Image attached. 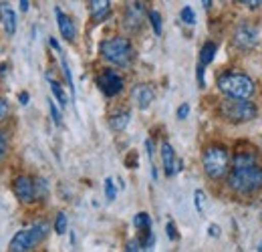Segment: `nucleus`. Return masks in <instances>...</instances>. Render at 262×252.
Here are the masks:
<instances>
[{
  "label": "nucleus",
  "mask_w": 262,
  "mask_h": 252,
  "mask_svg": "<svg viewBox=\"0 0 262 252\" xmlns=\"http://www.w3.org/2000/svg\"><path fill=\"white\" fill-rule=\"evenodd\" d=\"M228 184L238 194L258 192L262 190V167L256 165V161H234Z\"/></svg>",
  "instance_id": "f257e3e1"
},
{
  "label": "nucleus",
  "mask_w": 262,
  "mask_h": 252,
  "mask_svg": "<svg viewBox=\"0 0 262 252\" xmlns=\"http://www.w3.org/2000/svg\"><path fill=\"white\" fill-rule=\"evenodd\" d=\"M218 89L226 97L236 99H252L256 93L254 81L244 73H224L218 77Z\"/></svg>",
  "instance_id": "f03ea898"
},
{
  "label": "nucleus",
  "mask_w": 262,
  "mask_h": 252,
  "mask_svg": "<svg viewBox=\"0 0 262 252\" xmlns=\"http://www.w3.org/2000/svg\"><path fill=\"white\" fill-rule=\"evenodd\" d=\"M101 57L105 61H109L111 65H117V67H127L131 65L135 53H133V47L127 38L123 36H113V38H107L101 43Z\"/></svg>",
  "instance_id": "7ed1b4c3"
},
{
  "label": "nucleus",
  "mask_w": 262,
  "mask_h": 252,
  "mask_svg": "<svg viewBox=\"0 0 262 252\" xmlns=\"http://www.w3.org/2000/svg\"><path fill=\"white\" fill-rule=\"evenodd\" d=\"M204 172L212 180H222L230 170V154L224 145H210L204 150Z\"/></svg>",
  "instance_id": "20e7f679"
},
{
  "label": "nucleus",
  "mask_w": 262,
  "mask_h": 252,
  "mask_svg": "<svg viewBox=\"0 0 262 252\" xmlns=\"http://www.w3.org/2000/svg\"><path fill=\"white\" fill-rule=\"evenodd\" d=\"M220 113L232 123H246L256 117V107L248 99H236L228 97L220 103Z\"/></svg>",
  "instance_id": "39448f33"
},
{
  "label": "nucleus",
  "mask_w": 262,
  "mask_h": 252,
  "mask_svg": "<svg viewBox=\"0 0 262 252\" xmlns=\"http://www.w3.org/2000/svg\"><path fill=\"white\" fill-rule=\"evenodd\" d=\"M47 232H49V224H47V222H38V224H34V226L27 228V230H20V232H16V236L10 240L8 250H12V252L33 250L34 246L47 236Z\"/></svg>",
  "instance_id": "423d86ee"
},
{
  "label": "nucleus",
  "mask_w": 262,
  "mask_h": 252,
  "mask_svg": "<svg viewBox=\"0 0 262 252\" xmlns=\"http://www.w3.org/2000/svg\"><path fill=\"white\" fill-rule=\"evenodd\" d=\"M258 43V32L252 25L248 23H242L236 31H234V47L242 49V51H250L254 49Z\"/></svg>",
  "instance_id": "0eeeda50"
},
{
  "label": "nucleus",
  "mask_w": 262,
  "mask_h": 252,
  "mask_svg": "<svg viewBox=\"0 0 262 252\" xmlns=\"http://www.w3.org/2000/svg\"><path fill=\"white\" fill-rule=\"evenodd\" d=\"M97 85H99V89L107 95V97H113V95L121 93V89H123V79H121L115 71H109V69H107V71H103V73L99 75Z\"/></svg>",
  "instance_id": "6e6552de"
},
{
  "label": "nucleus",
  "mask_w": 262,
  "mask_h": 252,
  "mask_svg": "<svg viewBox=\"0 0 262 252\" xmlns=\"http://www.w3.org/2000/svg\"><path fill=\"white\" fill-rule=\"evenodd\" d=\"M143 14H145V8H143V2L141 0H129L127 2V8H125V27L129 31H137L143 23Z\"/></svg>",
  "instance_id": "1a4fd4ad"
},
{
  "label": "nucleus",
  "mask_w": 262,
  "mask_h": 252,
  "mask_svg": "<svg viewBox=\"0 0 262 252\" xmlns=\"http://www.w3.org/2000/svg\"><path fill=\"white\" fill-rule=\"evenodd\" d=\"M131 97H133V101L137 103V107H139V109H147V107L154 103L156 93H154V89H151L147 83H139V85H135V87H133Z\"/></svg>",
  "instance_id": "9d476101"
},
{
  "label": "nucleus",
  "mask_w": 262,
  "mask_h": 252,
  "mask_svg": "<svg viewBox=\"0 0 262 252\" xmlns=\"http://www.w3.org/2000/svg\"><path fill=\"white\" fill-rule=\"evenodd\" d=\"M14 196L20 202H33L34 200V182L27 176H20L14 180Z\"/></svg>",
  "instance_id": "9b49d317"
},
{
  "label": "nucleus",
  "mask_w": 262,
  "mask_h": 252,
  "mask_svg": "<svg viewBox=\"0 0 262 252\" xmlns=\"http://www.w3.org/2000/svg\"><path fill=\"white\" fill-rule=\"evenodd\" d=\"M162 161H164V170H165V176H167V178H171L176 172L182 170V161L176 159L173 148H171L167 141L162 143Z\"/></svg>",
  "instance_id": "f8f14e48"
},
{
  "label": "nucleus",
  "mask_w": 262,
  "mask_h": 252,
  "mask_svg": "<svg viewBox=\"0 0 262 252\" xmlns=\"http://www.w3.org/2000/svg\"><path fill=\"white\" fill-rule=\"evenodd\" d=\"M55 14H57V25H59V31H61V34H63V38L69 40V43H73L75 36H77V31H75L73 20L67 16L61 8H55Z\"/></svg>",
  "instance_id": "ddd939ff"
},
{
  "label": "nucleus",
  "mask_w": 262,
  "mask_h": 252,
  "mask_svg": "<svg viewBox=\"0 0 262 252\" xmlns=\"http://www.w3.org/2000/svg\"><path fill=\"white\" fill-rule=\"evenodd\" d=\"M0 23H2L6 34H14L16 32V14H14V10L10 8L8 2L0 4Z\"/></svg>",
  "instance_id": "4468645a"
},
{
  "label": "nucleus",
  "mask_w": 262,
  "mask_h": 252,
  "mask_svg": "<svg viewBox=\"0 0 262 252\" xmlns=\"http://www.w3.org/2000/svg\"><path fill=\"white\" fill-rule=\"evenodd\" d=\"M91 4V16L95 23H101L111 12V0H89Z\"/></svg>",
  "instance_id": "2eb2a0df"
},
{
  "label": "nucleus",
  "mask_w": 262,
  "mask_h": 252,
  "mask_svg": "<svg viewBox=\"0 0 262 252\" xmlns=\"http://www.w3.org/2000/svg\"><path fill=\"white\" fill-rule=\"evenodd\" d=\"M127 123H129V111H119V113L109 117V125L115 131H123L127 127Z\"/></svg>",
  "instance_id": "dca6fc26"
},
{
  "label": "nucleus",
  "mask_w": 262,
  "mask_h": 252,
  "mask_svg": "<svg viewBox=\"0 0 262 252\" xmlns=\"http://www.w3.org/2000/svg\"><path fill=\"white\" fill-rule=\"evenodd\" d=\"M216 51H218V47L214 45V43H206L204 47H202V51H200V63L204 65H210L214 61V55H216Z\"/></svg>",
  "instance_id": "f3484780"
},
{
  "label": "nucleus",
  "mask_w": 262,
  "mask_h": 252,
  "mask_svg": "<svg viewBox=\"0 0 262 252\" xmlns=\"http://www.w3.org/2000/svg\"><path fill=\"white\" fill-rule=\"evenodd\" d=\"M49 83H51V91H53V95H55V99H57V103L61 105V109H65L67 107V95H65V91H63V87L57 83V81H53L51 77H49Z\"/></svg>",
  "instance_id": "a211bd4d"
},
{
  "label": "nucleus",
  "mask_w": 262,
  "mask_h": 252,
  "mask_svg": "<svg viewBox=\"0 0 262 252\" xmlns=\"http://www.w3.org/2000/svg\"><path fill=\"white\" fill-rule=\"evenodd\" d=\"M133 226H135L137 230H141V232H147V230H151V218H149V214H145V212H139V214L133 218Z\"/></svg>",
  "instance_id": "6ab92c4d"
},
{
  "label": "nucleus",
  "mask_w": 262,
  "mask_h": 252,
  "mask_svg": "<svg viewBox=\"0 0 262 252\" xmlns=\"http://www.w3.org/2000/svg\"><path fill=\"white\" fill-rule=\"evenodd\" d=\"M180 16H182V20H184L186 25H196V12H194L190 6H184L182 12H180Z\"/></svg>",
  "instance_id": "aec40b11"
},
{
  "label": "nucleus",
  "mask_w": 262,
  "mask_h": 252,
  "mask_svg": "<svg viewBox=\"0 0 262 252\" xmlns=\"http://www.w3.org/2000/svg\"><path fill=\"white\" fill-rule=\"evenodd\" d=\"M149 23H151L156 34H162V16H160L158 10H151V12H149Z\"/></svg>",
  "instance_id": "412c9836"
},
{
  "label": "nucleus",
  "mask_w": 262,
  "mask_h": 252,
  "mask_svg": "<svg viewBox=\"0 0 262 252\" xmlns=\"http://www.w3.org/2000/svg\"><path fill=\"white\" fill-rule=\"evenodd\" d=\"M115 196H117L115 184H113V180H111V178H107V180H105V198H107L109 202H113V200H115Z\"/></svg>",
  "instance_id": "4be33fe9"
},
{
  "label": "nucleus",
  "mask_w": 262,
  "mask_h": 252,
  "mask_svg": "<svg viewBox=\"0 0 262 252\" xmlns=\"http://www.w3.org/2000/svg\"><path fill=\"white\" fill-rule=\"evenodd\" d=\"M55 232L57 234H65L67 232V216L63 212L57 214V220H55Z\"/></svg>",
  "instance_id": "5701e85b"
},
{
  "label": "nucleus",
  "mask_w": 262,
  "mask_h": 252,
  "mask_svg": "<svg viewBox=\"0 0 262 252\" xmlns=\"http://www.w3.org/2000/svg\"><path fill=\"white\" fill-rule=\"evenodd\" d=\"M59 55H61V63H63V71H65L67 83H69V87H71V93L75 95V85H73V75H71V69H69V63H67V59L63 57V53H59Z\"/></svg>",
  "instance_id": "b1692460"
},
{
  "label": "nucleus",
  "mask_w": 262,
  "mask_h": 252,
  "mask_svg": "<svg viewBox=\"0 0 262 252\" xmlns=\"http://www.w3.org/2000/svg\"><path fill=\"white\" fill-rule=\"evenodd\" d=\"M45 196H47V182L34 180V198H45Z\"/></svg>",
  "instance_id": "393cba45"
},
{
  "label": "nucleus",
  "mask_w": 262,
  "mask_h": 252,
  "mask_svg": "<svg viewBox=\"0 0 262 252\" xmlns=\"http://www.w3.org/2000/svg\"><path fill=\"white\" fill-rule=\"evenodd\" d=\"M194 200H196V210L202 214V212H204V200H206V196H204V192H202V190H196Z\"/></svg>",
  "instance_id": "a878e982"
},
{
  "label": "nucleus",
  "mask_w": 262,
  "mask_h": 252,
  "mask_svg": "<svg viewBox=\"0 0 262 252\" xmlns=\"http://www.w3.org/2000/svg\"><path fill=\"white\" fill-rule=\"evenodd\" d=\"M49 109H51V115H53V121L57 123V125H61L63 123V119H61V113H59V109H57V105L51 101L49 103Z\"/></svg>",
  "instance_id": "bb28decb"
},
{
  "label": "nucleus",
  "mask_w": 262,
  "mask_h": 252,
  "mask_svg": "<svg viewBox=\"0 0 262 252\" xmlns=\"http://www.w3.org/2000/svg\"><path fill=\"white\" fill-rule=\"evenodd\" d=\"M234 2H238V4H242V6H246V8H260L262 6V0H234Z\"/></svg>",
  "instance_id": "cd10ccee"
},
{
  "label": "nucleus",
  "mask_w": 262,
  "mask_h": 252,
  "mask_svg": "<svg viewBox=\"0 0 262 252\" xmlns=\"http://www.w3.org/2000/svg\"><path fill=\"white\" fill-rule=\"evenodd\" d=\"M196 77H198V85H200V89H204V87H206V81H204V65L202 63L198 65Z\"/></svg>",
  "instance_id": "c85d7f7f"
},
{
  "label": "nucleus",
  "mask_w": 262,
  "mask_h": 252,
  "mask_svg": "<svg viewBox=\"0 0 262 252\" xmlns=\"http://www.w3.org/2000/svg\"><path fill=\"white\" fill-rule=\"evenodd\" d=\"M188 115H190V105H188V103L180 105V109H178V119H186Z\"/></svg>",
  "instance_id": "c756f323"
},
{
  "label": "nucleus",
  "mask_w": 262,
  "mask_h": 252,
  "mask_svg": "<svg viewBox=\"0 0 262 252\" xmlns=\"http://www.w3.org/2000/svg\"><path fill=\"white\" fill-rule=\"evenodd\" d=\"M165 232H167V236H169L171 240H178V230H176L173 222H167V226H165Z\"/></svg>",
  "instance_id": "7c9ffc66"
},
{
  "label": "nucleus",
  "mask_w": 262,
  "mask_h": 252,
  "mask_svg": "<svg viewBox=\"0 0 262 252\" xmlns=\"http://www.w3.org/2000/svg\"><path fill=\"white\" fill-rule=\"evenodd\" d=\"M6 115H8V103L0 97V121H4V119H6Z\"/></svg>",
  "instance_id": "2f4dec72"
},
{
  "label": "nucleus",
  "mask_w": 262,
  "mask_h": 252,
  "mask_svg": "<svg viewBox=\"0 0 262 252\" xmlns=\"http://www.w3.org/2000/svg\"><path fill=\"white\" fill-rule=\"evenodd\" d=\"M125 250L135 252V250H143V248H141V242H139V240H131V242H127V246H125Z\"/></svg>",
  "instance_id": "473e14b6"
},
{
  "label": "nucleus",
  "mask_w": 262,
  "mask_h": 252,
  "mask_svg": "<svg viewBox=\"0 0 262 252\" xmlns=\"http://www.w3.org/2000/svg\"><path fill=\"white\" fill-rule=\"evenodd\" d=\"M6 154V137H4V133L0 131V158Z\"/></svg>",
  "instance_id": "72a5a7b5"
},
{
  "label": "nucleus",
  "mask_w": 262,
  "mask_h": 252,
  "mask_svg": "<svg viewBox=\"0 0 262 252\" xmlns=\"http://www.w3.org/2000/svg\"><path fill=\"white\" fill-rule=\"evenodd\" d=\"M51 47H53L57 53H63V51H61V45H59V40H57L55 36H51Z\"/></svg>",
  "instance_id": "f704fd0d"
},
{
  "label": "nucleus",
  "mask_w": 262,
  "mask_h": 252,
  "mask_svg": "<svg viewBox=\"0 0 262 252\" xmlns=\"http://www.w3.org/2000/svg\"><path fill=\"white\" fill-rule=\"evenodd\" d=\"M18 101H20L23 105H27V103H29V93H20V95H18Z\"/></svg>",
  "instance_id": "c9c22d12"
},
{
  "label": "nucleus",
  "mask_w": 262,
  "mask_h": 252,
  "mask_svg": "<svg viewBox=\"0 0 262 252\" xmlns=\"http://www.w3.org/2000/svg\"><path fill=\"white\" fill-rule=\"evenodd\" d=\"M20 10H23V12L29 10V0H20Z\"/></svg>",
  "instance_id": "e433bc0d"
},
{
  "label": "nucleus",
  "mask_w": 262,
  "mask_h": 252,
  "mask_svg": "<svg viewBox=\"0 0 262 252\" xmlns=\"http://www.w3.org/2000/svg\"><path fill=\"white\" fill-rule=\"evenodd\" d=\"M218 226H210V236H218Z\"/></svg>",
  "instance_id": "4c0bfd02"
},
{
  "label": "nucleus",
  "mask_w": 262,
  "mask_h": 252,
  "mask_svg": "<svg viewBox=\"0 0 262 252\" xmlns=\"http://www.w3.org/2000/svg\"><path fill=\"white\" fill-rule=\"evenodd\" d=\"M202 4H204V8H210L212 6V0H202Z\"/></svg>",
  "instance_id": "58836bf2"
},
{
  "label": "nucleus",
  "mask_w": 262,
  "mask_h": 252,
  "mask_svg": "<svg viewBox=\"0 0 262 252\" xmlns=\"http://www.w3.org/2000/svg\"><path fill=\"white\" fill-rule=\"evenodd\" d=\"M260 250H262V246H260Z\"/></svg>",
  "instance_id": "ea45409f"
}]
</instances>
